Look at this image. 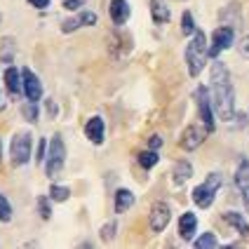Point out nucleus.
Returning <instances> with one entry per match:
<instances>
[{
  "label": "nucleus",
  "instance_id": "nucleus-1",
  "mask_svg": "<svg viewBox=\"0 0 249 249\" xmlns=\"http://www.w3.org/2000/svg\"><path fill=\"white\" fill-rule=\"evenodd\" d=\"M212 106L216 108V115L221 120L226 123L233 120L235 94H233V85H231V73L221 61H214V66H212Z\"/></svg>",
  "mask_w": 249,
  "mask_h": 249
},
{
  "label": "nucleus",
  "instance_id": "nucleus-2",
  "mask_svg": "<svg viewBox=\"0 0 249 249\" xmlns=\"http://www.w3.org/2000/svg\"><path fill=\"white\" fill-rule=\"evenodd\" d=\"M205 61H207V38L202 31H195L193 40L188 42L186 47V64H188V73L197 78L202 69H205Z\"/></svg>",
  "mask_w": 249,
  "mask_h": 249
},
{
  "label": "nucleus",
  "instance_id": "nucleus-3",
  "mask_svg": "<svg viewBox=\"0 0 249 249\" xmlns=\"http://www.w3.org/2000/svg\"><path fill=\"white\" fill-rule=\"evenodd\" d=\"M219 188H221V174L212 172V174L207 177V181L200 183V186L193 191V202L200 209L212 207V202H214V197H216V191H219Z\"/></svg>",
  "mask_w": 249,
  "mask_h": 249
},
{
  "label": "nucleus",
  "instance_id": "nucleus-4",
  "mask_svg": "<svg viewBox=\"0 0 249 249\" xmlns=\"http://www.w3.org/2000/svg\"><path fill=\"white\" fill-rule=\"evenodd\" d=\"M45 160H47V165H45L47 177L54 179L56 174L64 169V162H66V146H64V139L59 134L52 137V141H50V153L45 155Z\"/></svg>",
  "mask_w": 249,
  "mask_h": 249
},
{
  "label": "nucleus",
  "instance_id": "nucleus-5",
  "mask_svg": "<svg viewBox=\"0 0 249 249\" xmlns=\"http://www.w3.org/2000/svg\"><path fill=\"white\" fill-rule=\"evenodd\" d=\"M10 151H12L14 165H26L28 160H31V132H26V129L17 132L12 139Z\"/></svg>",
  "mask_w": 249,
  "mask_h": 249
},
{
  "label": "nucleus",
  "instance_id": "nucleus-6",
  "mask_svg": "<svg viewBox=\"0 0 249 249\" xmlns=\"http://www.w3.org/2000/svg\"><path fill=\"white\" fill-rule=\"evenodd\" d=\"M233 40H235V31H233V26H219L214 33H212V47L207 50V56L216 59L223 50H228V47L233 45Z\"/></svg>",
  "mask_w": 249,
  "mask_h": 249
},
{
  "label": "nucleus",
  "instance_id": "nucleus-7",
  "mask_svg": "<svg viewBox=\"0 0 249 249\" xmlns=\"http://www.w3.org/2000/svg\"><path fill=\"white\" fill-rule=\"evenodd\" d=\"M195 101H197V111H200V120L205 123L207 132L214 129V111H212V97H209V89L205 85H200L195 89Z\"/></svg>",
  "mask_w": 249,
  "mask_h": 249
},
{
  "label": "nucleus",
  "instance_id": "nucleus-8",
  "mask_svg": "<svg viewBox=\"0 0 249 249\" xmlns=\"http://www.w3.org/2000/svg\"><path fill=\"white\" fill-rule=\"evenodd\" d=\"M207 139V127H197V124H188L181 134L179 146L183 151H195L197 146H202V141Z\"/></svg>",
  "mask_w": 249,
  "mask_h": 249
},
{
  "label": "nucleus",
  "instance_id": "nucleus-9",
  "mask_svg": "<svg viewBox=\"0 0 249 249\" xmlns=\"http://www.w3.org/2000/svg\"><path fill=\"white\" fill-rule=\"evenodd\" d=\"M21 89H24V94H26L28 101H40L42 99L40 78L31 69H21Z\"/></svg>",
  "mask_w": 249,
  "mask_h": 249
},
{
  "label": "nucleus",
  "instance_id": "nucleus-10",
  "mask_svg": "<svg viewBox=\"0 0 249 249\" xmlns=\"http://www.w3.org/2000/svg\"><path fill=\"white\" fill-rule=\"evenodd\" d=\"M172 219V212L167 202H155L151 209V231L153 233H162L167 228V223Z\"/></svg>",
  "mask_w": 249,
  "mask_h": 249
},
{
  "label": "nucleus",
  "instance_id": "nucleus-11",
  "mask_svg": "<svg viewBox=\"0 0 249 249\" xmlns=\"http://www.w3.org/2000/svg\"><path fill=\"white\" fill-rule=\"evenodd\" d=\"M235 186H237V191H240V195H242V200H245V205L249 207V160L247 158H242L237 162Z\"/></svg>",
  "mask_w": 249,
  "mask_h": 249
},
{
  "label": "nucleus",
  "instance_id": "nucleus-12",
  "mask_svg": "<svg viewBox=\"0 0 249 249\" xmlns=\"http://www.w3.org/2000/svg\"><path fill=\"white\" fill-rule=\"evenodd\" d=\"M85 134H87V139L92 141V143H104V134H106V124H104V120L99 118V115H94V118H89L87 120V124H85Z\"/></svg>",
  "mask_w": 249,
  "mask_h": 249
},
{
  "label": "nucleus",
  "instance_id": "nucleus-13",
  "mask_svg": "<svg viewBox=\"0 0 249 249\" xmlns=\"http://www.w3.org/2000/svg\"><path fill=\"white\" fill-rule=\"evenodd\" d=\"M129 2L127 0H111V19L113 24H118V26H123L124 21L129 19Z\"/></svg>",
  "mask_w": 249,
  "mask_h": 249
},
{
  "label": "nucleus",
  "instance_id": "nucleus-14",
  "mask_svg": "<svg viewBox=\"0 0 249 249\" xmlns=\"http://www.w3.org/2000/svg\"><path fill=\"white\" fill-rule=\"evenodd\" d=\"M195 231H197V216L191 214V212H186L179 219V235L183 237V240H193Z\"/></svg>",
  "mask_w": 249,
  "mask_h": 249
},
{
  "label": "nucleus",
  "instance_id": "nucleus-15",
  "mask_svg": "<svg viewBox=\"0 0 249 249\" xmlns=\"http://www.w3.org/2000/svg\"><path fill=\"white\" fill-rule=\"evenodd\" d=\"M151 17L155 24H167L172 19V12H169L165 0H151Z\"/></svg>",
  "mask_w": 249,
  "mask_h": 249
},
{
  "label": "nucleus",
  "instance_id": "nucleus-16",
  "mask_svg": "<svg viewBox=\"0 0 249 249\" xmlns=\"http://www.w3.org/2000/svg\"><path fill=\"white\" fill-rule=\"evenodd\" d=\"M193 177V167L188 160H179L177 165H174V183L181 186V183H186V181Z\"/></svg>",
  "mask_w": 249,
  "mask_h": 249
},
{
  "label": "nucleus",
  "instance_id": "nucleus-17",
  "mask_svg": "<svg viewBox=\"0 0 249 249\" xmlns=\"http://www.w3.org/2000/svg\"><path fill=\"white\" fill-rule=\"evenodd\" d=\"M132 205H134V195H132V191L120 188V191L115 193V212H118V214H124Z\"/></svg>",
  "mask_w": 249,
  "mask_h": 249
},
{
  "label": "nucleus",
  "instance_id": "nucleus-18",
  "mask_svg": "<svg viewBox=\"0 0 249 249\" xmlns=\"http://www.w3.org/2000/svg\"><path fill=\"white\" fill-rule=\"evenodd\" d=\"M14 52H17V40H14L12 36L2 38V45H0V61H2V64H12Z\"/></svg>",
  "mask_w": 249,
  "mask_h": 249
},
{
  "label": "nucleus",
  "instance_id": "nucleus-19",
  "mask_svg": "<svg viewBox=\"0 0 249 249\" xmlns=\"http://www.w3.org/2000/svg\"><path fill=\"white\" fill-rule=\"evenodd\" d=\"M5 83H7L10 94H19V92H21V83H19V69L7 66V71H5Z\"/></svg>",
  "mask_w": 249,
  "mask_h": 249
},
{
  "label": "nucleus",
  "instance_id": "nucleus-20",
  "mask_svg": "<svg viewBox=\"0 0 249 249\" xmlns=\"http://www.w3.org/2000/svg\"><path fill=\"white\" fill-rule=\"evenodd\" d=\"M223 219L231 223V226H235L242 235H249V223L245 221V216H242V214H237V212H226V214H223Z\"/></svg>",
  "mask_w": 249,
  "mask_h": 249
},
{
  "label": "nucleus",
  "instance_id": "nucleus-21",
  "mask_svg": "<svg viewBox=\"0 0 249 249\" xmlns=\"http://www.w3.org/2000/svg\"><path fill=\"white\" fill-rule=\"evenodd\" d=\"M158 153L153 151V148H148V151H143V153H139V165L143 167V169H151V167L158 165Z\"/></svg>",
  "mask_w": 249,
  "mask_h": 249
},
{
  "label": "nucleus",
  "instance_id": "nucleus-22",
  "mask_svg": "<svg viewBox=\"0 0 249 249\" xmlns=\"http://www.w3.org/2000/svg\"><path fill=\"white\" fill-rule=\"evenodd\" d=\"M21 113H24V118H26L28 123H38V115H40V111H38V101H28V104H24V106H21Z\"/></svg>",
  "mask_w": 249,
  "mask_h": 249
},
{
  "label": "nucleus",
  "instance_id": "nucleus-23",
  "mask_svg": "<svg viewBox=\"0 0 249 249\" xmlns=\"http://www.w3.org/2000/svg\"><path fill=\"white\" fill-rule=\"evenodd\" d=\"M69 195H71V191L66 186H56L54 183V186L50 188V200H54V202H66Z\"/></svg>",
  "mask_w": 249,
  "mask_h": 249
},
{
  "label": "nucleus",
  "instance_id": "nucleus-24",
  "mask_svg": "<svg viewBox=\"0 0 249 249\" xmlns=\"http://www.w3.org/2000/svg\"><path fill=\"white\" fill-rule=\"evenodd\" d=\"M219 245V240H216V235L214 233H205V235H200L197 240H195V247L197 249H212Z\"/></svg>",
  "mask_w": 249,
  "mask_h": 249
},
{
  "label": "nucleus",
  "instance_id": "nucleus-25",
  "mask_svg": "<svg viewBox=\"0 0 249 249\" xmlns=\"http://www.w3.org/2000/svg\"><path fill=\"white\" fill-rule=\"evenodd\" d=\"M181 31H183L186 36H193L195 33V21H193V14L191 12H183V17H181Z\"/></svg>",
  "mask_w": 249,
  "mask_h": 249
},
{
  "label": "nucleus",
  "instance_id": "nucleus-26",
  "mask_svg": "<svg viewBox=\"0 0 249 249\" xmlns=\"http://www.w3.org/2000/svg\"><path fill=\"white\" fill-rule=\"evenodd\" d=\"M12 219V207H10V202H7V197L5 195H0V221H10Z\"/></svg>",
  "mask_w": 249,
  "mask_h": 249
},
{
  "label": "nucleus",
  "instance_id": "nucleus-27",
  "mask_svg": "<svg viewBox=\"0 0 249 249\" xmlns=\"http://www.w3.org/2000/svg\"><path fill=\"white\" fill-rule=\"evenodd\" d=\"M115 228H118V226H115V221L106 223V226L101 228V240H104V242H111L113 237H115Z\"/></svg>",
  "mask_w": 249,
  "mask_h": 249
},
{
  "label": "nucleus",
  "instance_id": "nucleus-28",
  "mask_svg": "<svg viewBox=\"0 0 249 249\" xmlns=\"http://www.w3.org/2000/svg\"><path fill=\"white\" fill-rule=\"evenodd\" d=\"M83 24H80V17H75V19H66L64 24H61V31L64 33H73L75 28H80Z\"/></svg>",
  "mask_w": 249,
  "mask_h": 249
},
{
  "label": "nucleus",
  "instance_id": "nucleus-29",
  "mask_svg": "<svg viewBox=\"0 0 249 249\" xmlns=\"http://www.w3.org/2000/svg\"><path fill=\"white\" fill-rule=\"evenodd\" d=\"M38 207H40V216L42 219H50V214H52V209H50V200L42 195V197H38Z\"/></svg>",
  "mask_w": 249,
  "mask_h": 249
},
{
  "label": "nucleus",
  "instance_id": "nucleus-30",
  "mask_svg": "<svg viewBox=\"0 0 249 249\" xmlns=\"http://www.w3.org/2000/svg\"><path fill=\"white\" fill-rule=\"evenodd\" d=\"M45 151H47V141H45V139H38V148H36V162H42V160H45Z\"/></svg>",
  "mask_w": 249,
  "mask_h": 249
},
{
  "label": "nucleus",
  "instance_id": "nucleus-31",
  "mask_svg": "<svg viewBox=\"0 0 249 249\" xmlns=\"http://www.w3.org/2000/svg\"><path fill=\"white\" fill-rule=\"evenodd\" d=\"M80 24H83V26H94V24H97V14L94 12H83L80 14Z\"/></svg>",
  "mask_w": 249,
  "mask_h": 249
},
{
  "label": "nucleus",
  "instance_id": "nucleus-32",
  "mask_svg": "<svg viewBox=\"0 0 249 249\" xmlns=\"http://www.w3.org/2000/svg\"><path fill=\"white\" fill-rule=\"evenodd\" d=\"M87 0H64V7L66 10H71V12H75V10H80Z\"/></svg>",
  "mask_w": 249,
  "mask_h": 249
},
{
  "label": "nucleus",
  "instance_id": "nucleus-33",
  "mask_svg": "<svg viewBox=\"0 0 249 249\" xmlns=\"http://www.w3.org/2000/svg\"><path fill=\"white\" fill-rule=\"evenodd\" d=\"M47 113H50V118H56V115H59V106H56L54 99H47Z\"/></svg>",
  "mask_w": 249,
  "mask_h": 249
},
{
  "label": "nucleus",
  "instance_id": "nucleus-34",
  "mask_svg": "<svg viewBox=\"0 0 249 249\" xmlns=\"http://www.w3.org/2000/svg\"><path fill=\"white\" fill-rule=\"evenodd\" d=\"M160 146H162V139L158 137V134H153V137L148 139V148H153V151H158Z\"/></svg>",
  "mask_w": 249,
  "mask_h": 249
},
{
  "label": "nucleus",
  "instance_id": "nucleus-35",
  "mask_svg": "<svg viewBox=\"0 0 249 249\" xmlns=\"http://www.w3.org/2000/svg\"><path fill=\"white\" fill-rule=\"evenodd\" d=\"M240 54L247 56V59H249V36H247V38H245L242 42H240Z\"/></svg>",
  "mask_w": 249,
  "mask_h": 249
},
{
  "label": "nucleus",
  "instance_id": "nucleus-36",
  "mask_svg": "<svg viewBox=\"0 0 249 249\" xmlns=\"http://www.w3.org/2000/svg\"><path fill=\"white\" fill-rule=\"evenodd\" d=\"M33 7H38V10H45L47 5H50V0H28Z\"/></svg>",
  "mask_w": 249,
  "mask_h": 249
},
{
  "label": "nucleus",
  "instance_id": "nucleus-37",
  "mask_svg": "<svg viewBox=\"0 0 249 249\" xmlns=\"http://www.w3.org/2000/svg\"><path fill=\"white\" fill-rule=\"evenodd\" d=\"M0 158H2V141H0Z\"/></svg>",
  "mask_w": 249,
  "mask_h": 249
},
{
  "label": "nucleus",
  "instance_id": "nucleus-38",
  "mask_svg": "<svg viewBox=\"0 0 249 249\" xmlns=\"http://www.w3.org/2000/svg\"><path fill=\"white\" fill-rule=\"evenodd\" d=\"M0 19H2V17H0Z\"/></svg>",
  "mask_w": 249,
  "mask_h": 249
}]
</instances>
